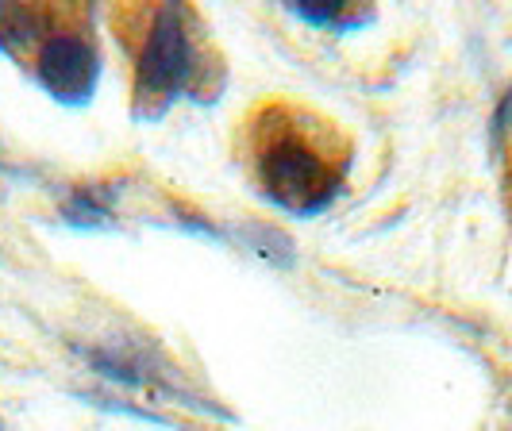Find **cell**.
<instances>
[{
    "label": "cell",
    "mask_w": 512,
    "mask_h": 431,
    "mask_svg": "<svg viewBox=\"0 0 512 431\" xmlns=\"http://www.w3.org/2000/svg\"><path fill=\"white\" fill-rule=\"evenodd\" d=\"M509 131H512V89L501 97V104H497V116H493V139L501 143Z\"/></svg>",
    "instance_id": "obj_8"
},
{
    "label": "cell",
    "mask_w": 512,
    "mask_h": 431,
    "mask_svg": "<svg viewBox=\"0 0 512 431\" xmlns=\"http://www.w3.org/2000/svg\"><path fill=\"white\" fill-rule=\"evenodd\" d=\"M243 239H247V247L255 254H262L266 262H278V266H289V262H293V243H289L278 228L251 224V228L243 231Z\"/></svg>",
    "instance_id": "obj_7"
},
{
    "label": "cell",
    "mask_w": 512,
    "mask_h": 431,
    "mask_svg": "<svg viewBox=\"0 0 512 431\" xmlns=\"http://www.w3.org/2000/svg\"><path fill=\"white\" fill-rule=\"evenodd\" d=\"M62 216L74 228H108L112 224V193L97 189V185H81V189L70 193Z\"/></svg>",
    "instance_id": "obj_5"
},
{
    "label": "cell",
    "mask_w": 512,
    "mask_h": 431,
    "mask_svg": "<svg viewBox=\"0 0 512 431\" xmlns=\"http://www.w3.org/2000/svg\"><path fill=\"white\" fill-rule=\"evenodd\" d=\"M47 31V12L31 4H0V51L35 43Z\"/></svg>",
    "instance_id": "obj_4"
},
{
    "label": "cell",
    "mask_w": 512,
    "mask_h": 431,
    "mask_svg": "<svg viewBox=\"0 0 512 431\" xmlns=\"http://www.w3.org/2000/svg\"><path fill=\"white\" fill-rule=\"evenodd\" d=\"M347 8L343 0H305V4H289V16H297L308 27H335V31H351V27L366 24V16L359 20H347Z\"/></svg>",
    "instance_id": "obj_6"
},
{
    "label": "cell",
    "mask_w": 512,
    "mask_h": 431,
    "mask_svg": "<svg viewBox=\"0 0 512 431\" xmlns=\"http://www.w3.org/2000/svg\"><path fill=\"white\" fill-rule=\"evenodd\" d=\"M255 174L262 197L293 216H320L339 197V170L301 124L270 108L255 139Z\"/></svg>",
    "instance_id": "obj_1"
},
{
    "label": "cell",
    "mask_w": 512,
    "mask_h": 431,
    "mask_svg": "<svg viewBox=\"0 0 512 431\" xmlns=\"http://www.w3.org/2000/svg\"><path fill=\"white\" fill-rule=\"evenodd\" d=\"M197 74V47L189 31V12L181 4H162L154 12L147 43L135 70V97L143 112H158L170 104Z\"/></svg>",
    "instance_id": "obj_2"
},
{
    "label": "cell",
    "mask_w": 512,
    "mask_h": 431,
    "mask_svg": "<svg viewBox=\"0 0 512 431\" xmlns=\"http://www.w3.org/2000/svg\"><path fill=\"white\" fill-rule=\"evenodd\" d=\"M35 77L43 81V89L54 101L85 104L97 93L101 58H97L89 39H81L74 31H54L51 39H43V47H39Z\"/></svg>",
    "instance_id": "obj_3"
}]
</instances>
